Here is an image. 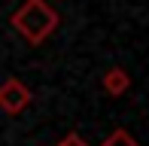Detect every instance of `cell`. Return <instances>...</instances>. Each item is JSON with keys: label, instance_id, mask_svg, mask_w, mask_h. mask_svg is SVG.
Returning a JSON list of instances; mask_svg holds the SVG:
<instances>
[{"label": "cell", "instance_id": "1", "mask_svg": "<svg viewBox=\"0 0 149 146\" xmlns=\"http://www.w3.org/2000/svg\"><path fill=\"white\" fill-rule=\"evenodd\" d=\"M55 24H58V12L52 9L46 0H28V3L12 15V28L33 46L43 43V40L55 31Z\"/></svg>", "mask_w": 149, "mask_h": 146}, {"label": "cell", "instance_id": "2", "mask_svg": "<svg viewBox=\"0 0 149 146\" xmlns=\"http://www.w3.org/2000/svg\"><path fill=\"white\" fill-rule=\"evenodd\" d=\"M28 104H31V91L24 88L18 79H6V82L0 85V110L3 113L15 116V113H22Z\"/></svg>", "mask_w": 149, "mask_h": 146}, {"label": "cell", "instance_id": "3", "mask_svg": "<svg viewBox=\"0 0 149 146\" xmlns=\"http://www.w3.org/2000/svg\"><path fill=\"white\" fill-rule=\"evenodd\" d=\"M128 88H131V76H128L122 67H113V70L104 73V91H107V95L119 97V95H125Z\"/></svg>", "mask_w": 149, "mask_h": 146}, {"label": "cell", "instance_id": "4", "mask_svg": "<svg viewBox=\"0 0 149 146\" xmlns=\"http://www.w3.org/2000/svg\"><path fill=\"white\" fill-rule=\"evenodd\" d=\"M100 146H140V143L134 140V137L128 134V131H122V128H119V131H113V134L107 137V140L100 143Z\"/></svg>", "mask_w": 149, "mask_h": 146}, {"label": "cell", "instance_id": "5", "mask_svg": "<svg viewBox=\"0 0 149 146\" xmlns=\"http://www.w3.org/2000/svg\"><path fill=\"white\" fill-rule=\"evenodd\" d=\"M58 146H88V143H85L79 134H67V137H64V140H61Z\"/></svg>", "mask_w": 149, "mask_h": 146}]
</instances>
